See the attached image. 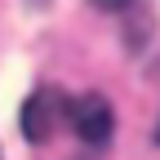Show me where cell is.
<instances>
[{"mask_svg": "<svg viewBox=\"0 0 160 160\" xmlns=\"http://www.w3.org/2000/svg\"><path fill=\"white\" fill-rule=\"evenodd\" d=\"M67 120H71V129L85 138L89 147H102L107 138H111V129H116L111 102H107V98H98V93L80 98V102H71V107H67Z\"/></svg>", "mask_w": 160, "mask_h": 160, "instance_id": "6da1fadb", "label": "cell"}, {"mask_svg": "<svg viewBox=\"0 0 160 160\" xmlns=\"http://www.w3.org/2000/svg\"><path fill=\"white\" fill-rule=\"evenodd\" d=\"M58 98L53 93H36V98H27V107H22V133L31 138V142H45V138L53 133V125H58Z\"/></svg>", "mask_w": 160, "mask_h": 160, "instance_id": "7a4b0ae2", "label": "cell"}, {"mask_svg": "<svg viewBox=\"0 0 160 160\" xmlns=\"http://www.w3.org/2000/svg\"><path fill=\"white\" fill-rule=\"evenodd\" d=\"M156 142H160V125H156Z\"/></svg>", "mask_w": 160, "mask_h": 160, "instance_id": "3957f363", "label": "cell"}]
</instances>
